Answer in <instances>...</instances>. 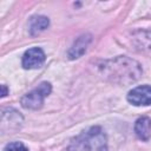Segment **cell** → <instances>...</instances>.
Here are the masks:
<instances>
[{
    "mask_svg": "<svg viewBox=\"0 0 151 151\" xmlns=\"http://www.w3.org/2000/svg\"><path fill=\"white\" fill-rule=\"evenodd\" d=\"M1 88H2V93H1V97H5V96L7 94V90H6V86H5V85H2V86H1Z\"/></svg>",
    "mask_w": 151,
    "mask_h": 151,
    "instance_id": "cell-10",
    "label": "cell"
},
{
    "mask_svg": "<svg viewBox=\"0 0 151 151\" xmlns=\"http://www.w3.org/2000/svg\"><path fill=\"white\" fill-rule=\"evenodd\" d=\"M88 42H90V38H88L87 35L80 37V38L76 41V44L73 45V47L71 48V51L68 52L70 58H71V59H74V58L80 57V55L85 52L86 46L88 45Z\"/></svg>",
    "mask_w": 151,
    "mask_h": 151,
    "instance_id": "cell-7",
    "label": "cell"
},
{
    "mask_svg": "<svg viewBox=\"0 0 151 151\" xmlns=\"http://www.w3.org/2000/svg\"><path fill=\"white\" fill-rule=\"evenodd\" d=\"M127 100L136 106L151 105V86L142 85L131 90L127 94Z\"/></svg>",
    "mask_w": 151,
    "mask_h": 151,
    "instance_id": "cell-4",
    "label": "cell"
},
{
    "mask_svg": "<svg viewBox=\"0 0 151 151\" xmlns=\"http://www.w3.org/2000/svg\"><path fill=\"white\" fill-rule=\"evenodd\" d=\"M71 151H107L106 136L100 127H91L76 138Z\"/></svg>",
    "mask_w": 151,
    "mask_h": 151,
    "instance_id": "cell-1",
    "label": "cell"
},
{
    "mask_svg": "<svg viewBox=\"0 0 151 151\" xmlns=\"http://www.w3.org/2000/svg\"><path fill=\"white\" fill-rule=\"evenodd\" d=\"M112 66L106 67L109 71H113L110 72L109 76L113 77V80L119 79V81H134L138 79V77L142 73V68L140 65L138 63H136L134 60L127 59V58H118L116 60L112 61Z\"/></svg>",
    "mask_w": 151,
    "mask_h": 151,
    "instance_id": "cell-2",
    "label": "cell"
},
{
    "mask_svg": "<svg viewBox=\"0 0 151 151\" xmlns=\"http://www.w3.org/2000/svg\"><path fill=\"white\" fill-rule=\"evenodd\" d=\"M134 132L142 140H149L151 137V119L149 117H140L134 124Z\"/></svg>",
    "mask_w": 151,
    "mask_h": 151,
    "instance_id": "cell-6",
    "label": "cell"
},
{
    "mask_svg": "<svg viewBox=\"0 0 151 151\" xmlns=\"http://www.w3.org/2000/svg\"><path fill=\"white\" fill-rule=\"evenodd\" d=\"M4 151H28L26 146L20 142H13L5 146Z\"/></svg>",
    "mask_w": 151,
    "mask_h": 151,
    "instance_id": "cell-9",
    "label": "cell"
},
{
    "mask_svg": "<svg viewBox=\"0 0 151 151\" xmlns=\"http://www.w3.org/2000/svg\"><path fill=\"white\" fill-rule=\"evenodd\" d=\"M45 61V53L39 47H33L26 51L22 55V66L25 68H37Z\"/></svg>",
    "mask_w": 151,
    "mask_h": 151,
    "instance_id": "cell-5",
    "label": "cell"
},
{
    "mask_svg": "<svg viewBox=\"0 0 151 151\" xmlns=\"http://www.w3.org/2000/svg\"><path fill=\"white\" fill-rule=\"evenodd\" d=\"M51 84L47 81L41 83L38 87L25 94L21 99V105L25 109H31V110H37L40 109L44 104V99L51 93Z\"/></svg>",
    "mask_w": 151,
    "mask_h": 151,
    "instance_id": "cell-3",
    "label": "cell"
},
{
    "mask_svg": "<svg viewBox=\"0 0 151 151\" xmlns=\"http://www.w3.org/2000/svg\"><path fill=\"white\" fill-rule=\"evenodd\" d=\"M50 21L46 17H41V15H38V17H33L31 19V22H29V31L32 34H37V33H40L41 31H44L45 28H47Z\"/></svg>",
    "mask_w": 151,
    "mask_h": 151,
    "instance_id": "cell-8",
    "label": "cell"
}]
</instances>
